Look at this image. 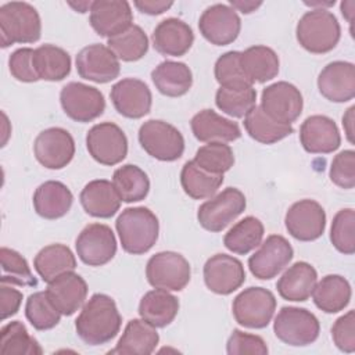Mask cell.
Instances as JSON below:
<instances>
[{"label":"cell","instance_id":"obj_18","mask_svg":"<svg viewBox=\"0 0 355 355\" xmlns=\"http://www.w3.org/2000/svg\"><path fill=\"white\" fill-rule=\"evenodd\" d=\"M75 64L80 78L96 83H108L116 79L121 71L118 57L100 43L83 47L78 53Z\"/></svg>","mask_w":355,"mask_h":355},{"label":"cell","instance_id":"obj_1","mask_svg":"<svg viewBox=\"0 0 355 355\" xmlns=\"http://www.w3.org/2000/svg\"><path fill=\"white\" fill-rule=\"evenodd\" d=\"M122 318L115 301L101 293H96L83 305L75 320L78 337L89 345H103L116 337Z\"/></svg>","mask_w":355,"mask_h":355},{"label":"cell","instance_id":"obj_50","mask_svg":"<svg viewBox=\"0 0 355 355\" xmlns=\"http://www.w3.org/2000/svg\"><path fill=\"white\" fill-rule=\"evenodd\" d=\"M226 352L229 355H243V354L266 355L268 345L262 337L234 329L227 340Z\"/></svg>","mask_w":355,"mask_h":355},{"label":"cell","instance_id":"obj_8","mask_svg":"<svg viewBox=\"0 0 355 355\" xmlns=\"http://www.w3.org/2000/svg\"><path fill=\"white\" fill-rule=\"evenodd\" d=\"M245 205L247 201L243 191L236 187H227L200 205L197 219L205 230L218 233L241 215Z\"/></svg>","mask_w":355,"mask_h":355},{"label":"cell","instance_id":"obj_10","mask_svg":"<svg viewBox=\"0 0 355 355\" xmlns=\"http://www.w3.org/2000/svg\"><path fill=\"white\" fill-rule=\"evenodd\" d=\"M86 147L94 161L112 166L122 162L128 154V139L114 122H101L90 128L86 135Z\"/></svg>","mask_w":355,"mask_h":355},{"label":"cell","instance_id":"obj_7","mask_svg":"<svg viewBox=\"0 0 355 355\" xmlns=\"http://www.w3.org/2000/svg\"><path fill=\"white\" fill-rule=\"evenodd\" d=\"M190 276L191 269L189 261L175 251L157 252L146 265L147 282L154 288L180 291L189 284Z\"/></svg>","mask_w":355,"mask_h":355},{"label":"cell","instance_id":"obj_33","mask_svg":"<svg viewBox=\"0 0 355 355\" xmlns=\"http://www.w3.org/2000/svg\"><path fill=\"white\" fill-rule=\"evenodd\" d=\"M151 79L157 90L168 97H180L186 94L193 85V73L184 62L162 61L153 72Z\"/></svg>","mask_w":355,"mask_h":355},{"label":"cell","instance_id":"obj_6","mask_svg":"<svg viewBox=\"0 0 355 355\" xmlns=\"http://www.w3.org/2000/svg\"><path fill=\"white\" fill-rule=\"evenodd\" d=\"M141 148L158 161L172 162L184 151V139L173 125L161 119H148L139 129Z\"/></svg>","mask_w":355,"mask_h":355},{"label":"cell","instance_id":"obj_38","mask_svg":"<svg viewBox=\"0 0 355 355\" xmlns=\"http://www.w3.org/2000/svg\"><path fill=\"white\" fill-rule=\"evenodd\" d=\"M244 128L251 139L262 144L277 143L294 132L291 125L280 123L269 118L259 105H255L244 116Z\"/></svg>","mask_w":355,"mask_h":355},{"label":"cell","instance_id":"obj_9","mask_svg":"<svg viewBox=\"0 0 355 355\" xmlns=\"http://www.w3.org/2000/svg\"><path fill=\"white\" fill-rule=\"evenodd\" d=\"M276 298L263 287H248L243 290L232 304L236 322L248 329L266 327L275 313Z\"/></svg>","mask_w":355,"mask_h":355},{"label":"cell","instance_id":"obj_23","mask_svg":"<svg viewBox=\"0 0 355 355\" xmlns=\"http://www.w3.org/2000/svg\"><path fill=\"white\" fill-rule=\"evenodd\" d=\"M300 141L306 153L329 154L340 147L341 136L331 118L326 115H311L301 123Z\"/></svg>","mask_w":355,"mask_h":355},{"label":"cell","instance_id":"obj_5","mask_svg":"<svg viewBox=\"0 0 355 355\" xmlns=\"http://www.w3.org/2000/svg\"><path fill=\"white\" fill-rule=\"evenodd\" d=\"M275 336L291 347H305L319 337L318 318L305 308L283 306L273 322Z\"/></svg>","mask_w":355,"mask_h":355},{"label":"cell","instance_id":"obj_45","mask_svg":"<svg viewBox=\"0 0 355 355\" xmlns=\"http://www.w3.org/2000/svg\"><path fill=\"white\" fill-rule=\"evenodd\" d=\"M201 169L214 173L223 175L234 164V154L229 144L222 141H212L200 147L193 159Z\"/></svg>","mask_w":355,"mask_h":355},{"label":"cell","instance_id":"obj_15","mask_svg":"<svg viewBox=\"0 0 355 355\" xmlns=\"http://www.w3.org/2000/svg\"><path fill=\"white\" fill-rule=\"evenodd\" d=\"M198 29L211 44L226 46L237 39L241 19L229 4L216 3L202 11L198 19Z\"/></svg>","mask_w":355,"mask_h":355},{"label":"cell","instance_id":"obj_35","mask_svg":"<svg viewBox=\"0 0 355 355\" xmlns=\"http://www.w3.org/2000/svg\"><path fill=\"white\" fill-rule=\"evenodd\" d=\"M33 268L42 280L49 283L65 272L75 270L76 258L69 247L64 244H50L36 254Z\"/></svg>","mask_w":355,"mask_h":355},{"label":"cell","instance_id":"obj_59","mask_svg":"<svg viewBox=\"0 0 355 355\" xmlns=\"http://www.w3.org/2000/svg\"><path fill=\"white\" fill-rule=\"evenodd\" d=\"M334 0L333 1H305L306 6H311L312 10L313 8H323L326 10V7H330V6H334Z\"/></svg>","mask_w":355,"mask_h":355},{"label":"cell","instance_id":"obj_29","mask_svg":"<svg viewBox=\"0 0 355 355\" xmlns=\"http://www.w3.org/2000/svg\"><path fill=\"white\" fill-rule=\"evenodd\" d=\"M318 282L316 269L304 261L293 263L276 283L277 293L282 298L294 302L306 301Z\"/></svg>","mask_w":355,"mask_h":355},{"label":"cell","instance_id":"obj_21","mask_svg":"<svg viewBox=\"0 0 355 355\" xmlns=\"http://www.w3.org/2000/svg\"><path fill=\"white\" fill-rule=\"evenodd\" d=\"M89 22L103 37H112L133 25L130 4L123 0H96L90 7Z\"/></svg>","mask_w":355,"mask_h":355},{"label":"cell","instance_id":"obj_47","mask_svg":"<svg viewBox=\"0 0 355 355\" xmlns=\"http://www.w3.org/2000/svg\"><path fill=\"white\" fill-rule=\"evenodd\" d=\"M355 211L352 208L340 209L331 222L330 241L334 248L345 255L355 252Z\"/></svg>","mask_w":355,"mask_h":355},{"label":"cell","instance_id":"obj_16","mask_svg":"<svg viewBox=\"0 0 355 355\" xmlns=\"http://www.w3.org/2000/svg\"><path fill=\"white\" fill-rule=\"evenodd\" d=\"M284 225L295 240L313 241L324 233L326 212L315 200H300L286 212Z\"/></svg>","mask_w":355,"mask_h":355},{"label":"cell","instance_id":"obj_34","mask_svg":"<svg viewBox=\"0 0 355 355\" xmlns=\"http://www.w3.org/2000/svg\"><path fill=\"white\" fill-rule=\"evenodd\" d=\"M351 294L348 280L340 275H326L320 282H316L312 291L315 305L326 313L343 311L349 304Z\"/></svg>","mask_w":355,"mask_h":355},{"label":"cell","instance_id":"obj_27","mask_svg":"<svg viewBox=\"0 0 355 355\" xmlns=\"http://www.w3.org/2000/svg\"><path fill=\"white\" fill-rule=\"evenodd\" d=\"M190 126L194 137L204 143H227L234 141L241 136L237 122L216 114L214 110H202L197 112L191 118Z\"/></svg>","mask_w":355,"mask_h":355},{"label":"cell","instance_id":"obj_26","mask_svg":"<svg viewBox=\"0 0 355 355\" xmlns=\"http://www.w3.org/2000/svg\"><path fill=\"white\" fill-rule=\"evenodd\" d=\"M79 200L86 214L101 219L114 216L119 211L122 201L114 184L107 179L89 182L82 189Z\"/></svg>","mask_w":355,"mask_h":355},{"label":"cell","instance_id":"obj_41","mask_svg":"<svg viewBox=\"0 0 355 355\" xmlns=\"http://www.w3.org/2000/svg\"><path fill=\"white\" fill-rule=\"evenodd\" d=\"M1 355H40V344L28 333L25 324L19 320L4 324L0 330Z\"/></svg>","mask_w":355,"mask_h":355},{"label":"cell","instance_id":"obj_40","mask_svg":"<svg viewBox=\"0 0 355 355\" xmlns=\"http://www.w3.org/2000/svg\"><path fill=\"white\" fill-rule=\"evenodd\" d=\"M223 183V175H214L201 169L194 161H187L180 172L183 191L194 198L202 200L212 197Z\"/></svg>","mask_w":355,"mask_h":355},{"label":"cell","instance_id":"obj_2","mask_svg":"<svg viewBox=\"0 0 355 355\" xmlns=\"http://www.w3.org/2000/svg\"><path fill=\"white\" fill-rule=\"evenodd\" d=\"M115 227L122 248L132 255H141L150 251L158 240V218L146 207L125 208L119 214Z\"/></svg>","mask_w":355,"mask_h":355},{"label":"cell","instance_id":"obj_13","mask_svg":"<svg viewBox=\"0 0 355 355\" xmlns=\"http://www.w3.org/2000/svg\"><path fill=\"white\" fill-rule=\"evenodd\" d=\"M259 107L273 121L291 125L301 115L304 100L293 83L280 80L262 90Z\"/></svg>","mask_w":355,"mask_h":355},{"label":"cell","instance_id":"obj_12","mask_svg":"<svg viewBox=\"0 0 355 355\" xmlns=\"http://www.w3.org/2000/svg\"><path fill=\"white\" fill-rule=\"evenodd\" d=\"M76 254L89 266H103L116 254V239L112 229L104 223H90L78 234Z\"/></svg>","mask_w":355,"mask_h":355},{"label":"cell","instance_id":"obj_46","mask_svg":"<svg viewBox=\"0 0 355 355\" xmlns=\"http://www.w3.org/2000/svg\"><path fill=\"white\" fill-rule=\"evenodd\" d=\"M1 258V283L6 284H17V286H36L37 280L33 277L32 270L26 262V259L15 250L1 247L0 250Z\"/></svg>","mask_w":355,"mask_h":355},{"label":"cell","instance_id":"obj_17","mask_svg":"<svg viewBox=\"0 0 355 355\" xmlns=\"http://www.w3.org/2000/svg\"><path fill=\"white\" fill-rule=\"evenodd\" d=\"M33 154L44 168L62 169L75 155L73 137L62 128L44 129L35 139Z\"/></svg>","mask_w":355,"mask_h":355},{"label":"cell","instance_id":"obj_28","mask_svg":"<svg viewBox=\"0 0 355 355\" xmlns=\"http://www.w3.org/2000/svg\"><path fill=\"white\" fill-rule=\"evenodd\" d=\"M32 202L39 216L53 220L68 214L73 196L62 182L47 180L35 190Z\"/></svg>","mask_w":355,"mask_h":355},{"label":"cell","instance_id":"obj_51","mask_svg":"<svg viewBox=\"0 0 355 355\" xmlns=\"http://www.w3.org/2000/svg\"><path fill=\"white\" fill-rule=\"evenodd\" d=\"M33 53L35 50L31 47H22L15 50L8 58V68L11 75L25 83L37 82L39 76L33 67Z\"/></svg>","mask_w":355,"mask_h":355},{"label":"cell","instance_id":"obj_57","mask_svg":"<svg viewBox=\"0 0 355 355\" xmlns=\"http://www.w3.org/2000/svg\"><path fill=\"white\" fill-rule=\"evenodd\" d=\"M340 7H341V12H343V15L347 18V21H348L349 24H352V15H354V8H355V1H354V0L343 1Z\"/></svg>","mask_w":355,"mask_h":355},{"label":"cell","instance_id":"obj_53","mask_svg":"<svg viewBox=\"0 0 355 355\" xmlns=\"http://www.w3.org/2000/svg\"><path fill=\"white\" fill-rule=\"evenodd\" d=\"M0 302H1V319L6 320L19 311L22 302V293L12 287V284H0Z\"/></svg>","mask_w":355,"mask_h":355},{"label":"cell","instance_id":"obj_20","mask_svg":"<svg viewBox=\"0 0 355 355\" xmlns=\"http://www.w3.org/2000/svg\"><path fill=\"white\" fill-rule=\"evenodd\" d=\"M114 108L125 118L139 119L151 110L153 96L148 86L136 78L118 80L110 93Z\"/></svg>","mask_w":355,"mask_h":355},{"label":"cell","instance_id":"obj_55","mask_svg":"<svg viewBox=\"0 0 355 355\" xmlns=\"http://www.w3.org/2000/svg\"><path fill=\"white\" fill-rule=\"evenodd\" d=\"M229 6L234 10L241 11L243 14H250L252 11H255L257 8H259L262 6V1H244V0H230Z\"/></svg>","mask_w":355,"mask_h":355},{"label":"cell","instance_id":"obj_39","mask_svg":"<svg viewBox=\"0 0 355 355\" xmlns=\"http://www.w3.org/2000/svg\"><path fill=\"white\" fill-rule=\"evenodd\" d=\"M112 184L123 202H137L147 197L150 180L147 173L137 165L126 164L115 169Z\"/></svg>","mask_w":355,"mask_h":355},{"label":"cell","instance_id":"obj_11","mask_svg":"<svg viewBox=\"0 0 355 355\" xmlns=\"http://www.w3.org/2000/svg\"><path fill=\"white\" fill-rule=\"evenodd\" d=\"M60 103L67 116L76 122H90L105 110L103 93L80 82H69L60 92Z\"/></svg>","mask_w":355,"mask_h":355},{"label":"cell","instance_id":"obj_32","mask_svg":"<svg viewBox=\"0 0 355 355\" xmlns=\"http://www.w3.org/2000/svg\"><path fill=\"white\" fill-rule=\"evenodd\" d=\"M158 341L159 336L154 326L143 319H132L128 322L116 347L108 354L148 355L154 352Z\"/></svg>","mask_w":355,"mask_h":355},{"label":"cell","instance_id":"obj_3","mask_svg":"<svg viewBox=\"0 0 355 355\" xmlns=\"http://www.w3.org/2000/svg\"><path fill=\"white\" fill-rule=\"evenodd\" d=\"M295 36L301 47L313 54L331 51L341 36V28L336 15L327 8L306 11L298 21Z\"/></svg>","mask_w":355,"mask_h":355},{"label":"cell","instance_id":"obj_56","mask_svg":"<svg viewBox=\"0 0 355 355\" xmlns=\"http://www.w3.org/2000/svg\"><path fill=\"white\" fill-rule=\"evenodd\" d=\"M354 110L355 107H349L347 110V112L343 115V126H344V130H345V135H347V139L349 143H354Z\"/></svg>","mask_w":355,"mask_h":355},{"label":"cell","instance_id":"obj_25","mask_svg":"<svg viewBox=\"0 0 355 355\" xmlns=\"http://www.w3.org/2000/svg\"><path fill=\"white\" fill-rule=\"evenodd\" d=\"M153 46L162 55L182 57L193 46V29L179 18L162 19L153 32Z\"/></svg>","mask_w":355,"mask_h":355},{"label":"cell","instance_id":"obj_4","mask_svg":"<svg viewBox=\"0 0 355 355\" xmlns=\"http://www.w3.org/2000/svg\"><path fill=\"white\" fill-rule=\"evenodd\" d=\"M42 22L37 10L25 1H10L0 7L1 47L35 43L40 39Z\"/></svg>","mask_w":355,"mask_h":355},{"label":"cell","instance_id":"obj_19","mask_svg":"<svg viewBox=\"0 0 355 355\" xmlns=\"http://www.w3.org/2000/svg\"><path fill=\"white\" fill-rule=\"evenodd\" d=\"M204 282L212 293L229 295L245 282L244 266L232 255L215 254L204 265Z\"/></svg>","mask_w":355,"mask_h":355},{"label":"cell","instance_id":"obj_54","mask_svg":"<svg viewBox=\"0 0 355 355\" xmlns=\"http://www.w3.org/2000/svg\"><path fill=\"white\" fill-rule=\"evenodd\" d=\"M133 4L140 12L148 15H159L173 6L172 1L166 0H137Z\"/></svg>","mask_w":355,"mask_h":355},{"label":"cell","instance_id":"obj_31","mask_svg":"<svg viewBox=\"0 0 355 355\" xmlns=\"http://www.w3.org/2000/svg\"><path fill=\"white\" fill-rule=\"evenodd\" d=\"M240 67L251 83H265L279 73V57L270 47L257 44L240 51Z\"/></svg>","mask_w":355,"mask_h":355},{"label":"cell","instance_id":"obj_42","mask_svg":"<svg viewBox=\"0 0 355 355\" xmlns=\"http://www.w3.org/2000/svg\"><path fill=\"white\" fill-rule=\"evenodd\" d=\"M107 47L118 60L133 62L143 58L148 50V37L139 25H130L122 33L107 40Z\"/></svg>","mask_w":355,"mask_h":355},{"label":"cell","instance_id":"obj_36","mask_svg":"<svg viewBox=\"0 0 355 355\" xmlns=\"http://www.w3.org/2000/svg\"><path fill=\"white\" fill-rule=\"evenodd\" d=\"M33 67L39 79L58 82L65 79L71 72L69 54L54 44H42L35 49Z\"/></svg>","mask_w":355,"mask_h":355},{"label":"cell","instance_id":"obj_30","mask_svg":"<svg viewBox=\"0 0 355 355\" xmlns=\"http://www.w3.org/2000/svg\"><path fill=\"white\" fill-rule=\"evenodd\" d=\"M179 312V301L168 290L147 291L139 304V315L151 326L165 327L173 322Z\"/></svg>","mask_w":355,"mask_h":355},{"label":"cell","instance_id":"obj_52","mask_svg":"<svg viewBox=\"0 0 355 355\" xmlns=\"http://www.w3.org/2000/svg\"><path fill=\"white\" fill-rule=\"evenodd\" d=\"M331 338L336 347L343 352L355 351V312L348 311L340 316L331 326Z\"/></svg>","mask_w":355,"mask_h":355},{"label":"cell","instance_id":"obj_24","mask_svg":"<svg viewBox=\"0 0 355 355\" xmlns=\"http://www.w3.org/2000/svg\"><path fill=\"white\" fill-rule=\"evenodd\" d=\"M46 293L61 315L71 316L85 304L87 297V284L80 275L72 270L49 282Z\"/></svg>","mask_w":355,"mask_h":355},{"label":"cell","instance_id":"obj_44","mask_svg":"<svg viewBox=\"0 0 355 355\" xmlns=\"http://www.w3.org/2000/svg\"><path fill=\"white\" fill-rule=\"evenodd\" d=\"M25 316L36 330H50L58 324L61 312L50 301L46 291H36L26 300Z\"/></svg>","mask_w":355,"mask_h":355},{"label":"cell","instance_id":"obj_43","mask_svg":"<svg viewBox=\"0 0 355 355\" xmlns=\"http://www.w3.org/2000/svg\"><path fill=\"white\" fill-rule=\"evenodd\" d=\"M255 100L257 90L252 86L240 89L219 87L215 94L216 107L233 118L245 116L255 107Z\"/></svg>","mask_w":355,"mask_h":355},{"label":"cell","instance_id":"obj_48","mask_svg":"<svg viewBox=\"0 0 355 355\" xmlns=\"http://www.w3.org/2000/svg\"><path fill=\"white\" fill-rule=\"evenodd\" d=\"M214 73L220 87L240 89L252 86L240 67V51H227L222 54L215 62Z\"/></svg>","mask_w":355,"mask_h":355},{"label":"cell","instance_id":"obj_49","mask_svg":"<svg viewBox=\"0 0 355 355\" xmlns=\"http://www.w3.org/2000/svg\"><path fill=\"white\" fill-rule=\"evenodd\" d=\"M330 180L341 189H354L355 186V151L344 150L338 153L330 165Z\"/></svg>","mask_w":355,"mask_h":355},{"label":"cell","instance_id":"obj_58","mask_svg":"<svg viewBox=\"0 0 355 355\" xmlns=\"http://www.w3.org/2000/svg\"><path fill=\"white\" fill-rule=\"evenodd\" d=\"M92 3L93 1H78V3H68L75 11L78 12H86V11H90V7H92Z\"/></svg>","mask_w":355,"mask_h":355},{"label":"cell","instance_id":"obj_14","mask_svg":"<svg viewBox=\"0 0 355 355\" xmlns=\"http://www.w3.org/2000/svg\"><path fill=\"white\" fill-rule=\"evenodd\" d=\"M293 255L294 251L287 239L280 234H270L248 258V268L257 279L270 280L290 263Z\"/></svg>","mask_w":355,"mask_h":355},{"label":"cell","instance_id":"obj_22","mask_svg":"<svg viewBox=\"0 0 355 355\" xmlns=\"http://www.w3.org/2000/svg\"><path fill=\"white\" fill-rule=\"evenodd\" d=\"M319 93L329 101L345 103L355 96V65L348 61L327 64L318 76Z\"/></svg>","mask_w":355,"mask_h":355},{"label":"cell","instance_id":"obj_37","mask_svg":"<svg viewBox=\"0 0 355 355\" xmlns=\"http://www.w3.org/2000/svg\"><path fill=\"white\" fill-rule=\"evenodd\" d=\"M263 233V225L258 218L245 216L229 229L223 237V244L233 254L245 255L262 243Z\"/></svg>","mask_w":355,"mask_h":355}]
</instances>
